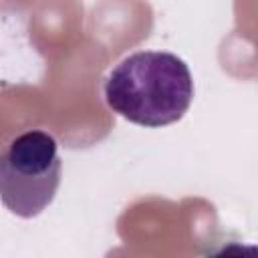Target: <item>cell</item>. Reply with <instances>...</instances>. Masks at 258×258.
I'll return each instance as SVG.
<instances>
[{
	"label": "cell",
	"instance_id": "obj_1",
	"mask_svg": "<svg viewBox=\"0 0 258 258\" xmlns=\"http://www.w3.org/2000/svg\"><path fill=\"white\" fill-rule=\"evenodd\" d=\"M105 101L123 119L143 127L179 121L194 99L187 64L173 52L139 50L125 56L105 81Z\"/></svg>",
	"mask_w": 258,
	"mask_h": 258
},
{
	"label": "cell",
	"instance_id": "obj_2",
	"mask_svg": "<svg viewBox=\"0 0 258 258\" xmlns=\"http://www.w3.org/2000/svg\"><path fill=\"white\" fill-rule=\"evenodd\" d=\"M62 161L56 139L40 129L16 135L0 157V196L18 218H34L46 210L60 185Z\"/></svg>",
	"mask_w": 258,
	"mask_h": 258
}]
</instances>
